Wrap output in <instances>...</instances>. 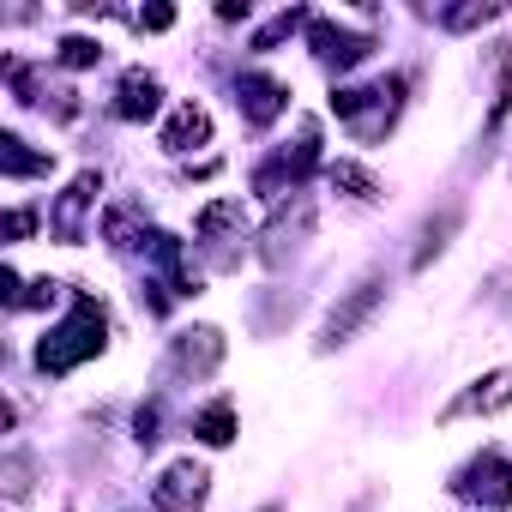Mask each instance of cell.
Here are the masks:
<instances>
[{
  "instance_id": "obj_1",
  "label": "cell",
  "mask_w": 512,
  "mask_h": 512,
  "mask_svg": "<svg viewBox=\"0 0 512 512\" xmlns=\"http://www.w3.org/2000/svg\"><path fill=\"white\" fill-rule=\"evenodd\" d=\"M103 344H109L103 302H97V296H73V314H67V320L37 344V368H43V374H73L79 362L103 356Z\"/></svg>"
},
{
  "instance_id": "obj_2",
  "label": "cell",
  "mask_w": 512,
  "mask_h": 512,
  "mask_svg": "<svg viewBox=\"0 0 512 512\" xmlns=\"http://www.w3.org/2000/svg\"><path fill=\"white\" fill-rule=\"evenodd\" d=\"M386 302V278H362L332 314H326V332H320V350H338V344H350L368 320H374V308Z\"/></svg>"
},
{
  "instance_id": "obj_3",
  "label": "cell",
  "mask_w": 512,
  "mask_h": 512,
  "mask_svg": "<svg viewBox=\"0 0 512 512\" xmlns=\"http://www.w3.org/2000/svg\"><path fill=\"white\" fill-rule=\"evenodd\" d=\"M314 169H320V121H302V127H296V145H290L278 163H266L253 187H260V193H278V187H302Z\"/></svg>"
},
{
  "instance_id": "obj_4",
  "label": "cell",
  "mask_w": 512,
  "mask_h": 512,
  "mask_svg": "<svg viewBox=\"0 0 512 512\" xmlns=\"http://www.w3.org/2000/svg\"><path fill=\"white\" fill-rule=\"evenodd\" d=\"M205 494H211V470L193 464V458H175L151 488L157 512H205Z\"/></svg>"
},
{
  "instance_id": "obj_5",
  "label": "cell",
  "mask_w": 512,
  "mask_h": 512,
  "mask_svg": "<svg viewBox=\"0 0 512 512\" xmlns=\"http://www.w3.org/2000/svg\"><path fill=\"white\" fill-rule=\"evenodd\" d=\"M308 49L320 55V67H332V73H350V67H362V61L374 55V37H362V31H344V25H332V19H308Z\"/></svg>"
},
{
  "instance_id": "obj_6",
  "label": "cell",
  "mask_w": 512,
  "mask_h": 512,
  "mask_svg": "<svg viewBox=\"0 0 512 512\" xmlns=\"http://www.w3.org/2000/svg\"><path fill=\"white\" fill-rule=\"evenodd\" d=\"M97 193H103V175H97V169H85V175H73V181L61 187V199H55V211H49L55 241H85V217H91Z\"/></svg>"
},
{
  "instance_id": "obj_7",
  "label": "cell",
  "mask_w": 512,
  "mask_h": 512,
  "mask_svg": "<svg viewBox=\"0 0 512 512\" xmlns=\"http://www.w3.org/2000/svg\"><path fill=\"white\" fill-rule=\"evenodd\" d=\"M458 494L476 500V506H488V512L512 506V470H506V458H500V452H482V458L458 476Z\"/></svg>"
},
{
  "instance_id": "obj_8",
  "label": "cell",
  "mask_w": 512,
  "mask_h": 512,
  "mask_svg": "<svg viewBox=\"0 0 512 512\" xmlns=\"http://www.w3.org/2000/svg\"><path fill=\"white\" fill-rule=\"evenodd\" d=\"M235 103H241V121L247 127H272L284 109H290V85L266 79V73H241L235 79Z\"/></svg>"
},
{
  "instance_id": "obj_9",
  "label": "cell",
  "mask_w": 512,
  "mask_h": 512,
  "mask_svg": "<svg viewBox=\"0 0 512 512\" xmlns=\"http://www.w3.org/2000/svg\"><path fill=\"white\" fill-rule=\"evenodd\" d=\"M398 109H404V79L392 73V79L368 85V97H362V115L350 121V133H356V139H386V127L398 121Z\"/></svg>"
},
{
  "instance_id": "obj_10",
  "label": "cell",
  "mask_w": 512,
  "mask_h": 512,
  "mask_svg": "<svg viewBox=\"0 0 512 512\" xmlns=\"http://www.w3.org/2000/svg\"><path fill=\"white\" fill-rule=\"evenodd\" d=\"M500 410H512V368H494V374H482L476 386H464V392L452 398L446 422H458V416H500Z\"/></svg>"
},
{
  "instance_id": "obj_11",
  "label": "cell",
  "mask_w": 512,
  "mask_h": 512,
  "mask_svg": "<svg viewBox=\"0 0 512 512\" xmlns=\"http://www.w3.org/2000/svg\"><path fill=\"white\" fill-rule=\"evenodd\" d=\"M157 109H163V85H157V73H145V67L121 73V91H115V115H121V121H151Z\"/></svg>"
},
{
  "instance_id": "obj_12",
  "label": "cell",
  "mask_w": 512,
  "mask_h": 512,
  "mask_svg": "<svg viewBox=\"0 0 512 512\" xmlns=\"http://www.w3.org/2000/svg\"><path fill=\"white\" fill-rule=\"evenodd\" d=\"M169 356H175L181 374H217V362H223V332H217V326H193V332L175 338Z\"/></svg>"
},
{
  "instance_id": "obj_13",
  "label": "cell",
  "mask_w": 512,
  "mask_h": 512,
  "mask_svg": "<svg viewBox=\"0 0 512 512\" xmlns=\"http://www.w3.org/2000/svg\"><path fill=\"white\" fill-rule=\"evenodd\" d=\"M199 145H211V109L205 103H181L163 121V151H199Z\"/></svg>"
},
{
  "instance_id": "obj_14",
  "label": "cell",
  "mask_w": 512,
  "mask_h": 512,
  "mask_svg": "<svg viewBox=\"0 0 512 512\" xmlns=\"http://www.w3.org/2000/svg\"><path fill=\"white\" fill-rule=\"evenodd\" d=\"M49 151H31L19 133H0V175H13V181H25V175H49Z\"/></svg>"
},
{
  "instance_id": "obj_15",
  "label": "cell",
  "mask_w": 512,
  "mask_h": 512,
  "mask_svg": "<svg viewBox=\"0 0 512 512\" xmlns=\"http://www.w3.org/2000/svg\"><path fill=\"white\" fill-rule=\"evenodd\" d=\"M193 229H199L205 241H217V235H241V229H247V205H241V199H217V205L199 211Z\"/></svg>"
},
{
  "instance_id": "obj_16",
  "label": "cell",
  "mask_w": 512,
  "mask_h": 512,
  "mask_svg": "<svg viewBox=\"0 0 512 512\" xmlns=\"http://www.w3.org/2000/svg\"><path fill=\"white\" fill-rule=\"evenodd\" d=\"M139 223H145V205H109V217H103V241H109L115 253H127V247L145 241Z\"/></svg>"
},
{
  "instance_id": "obj_17",
  "label": "cell",
  "mask_w": 512,
  "mask_h": 512,
  "mask_svg": "<svg viewBox=\"0 0 512 512\" xmlns=\"http://www.w3.org/2000/svg\"><path fill=\"white\" fill-rule=\"evenodd\" d=\"M193 434H199L205 446H229V440H235V404H229V398L205 404V410L193 416Z\"/></svg>"
},
{
  "instance_id": "obj_18",
  "label": "cell",
  "mask_w": 512,
  "mask_h": 512,
  "mask_svg": "<svg viewBox=\"0 0 512 512\" xmlns=\"http://www.w3.org/2000/svg\"><path fill=\"white\" fill-rule=\"evenodd\" d=\"M326 181H332V187H338L344 199H356V205L380 199V181H374V175H368L362 163H332V169H326Z\"/></svg>"
},
{
  "instance_id": "obj_19",
  "label": "cell",
  "mask_w": 512,
  "mask_h": 512,
  "mask_svg": "<svg viewBox=\"0 0 512 512\" xmlns=\"http://www.w3.org/2000/svg\"><path fill=\"white\" fill-rule=\"evenodd\" d=\"M151 253H157V266L169 272V284H175L181 296H193V290H199V278L187 272V260H181V241H175V235H151Z\"/></svg>"
},
{
  "instance_id": "obj_20",
  "label": "cell",
  "mask_w": 512,
  "mask_h": 512,
  "mask_svg": "<svg viewBox=\"0 0 512 512\" xmlns=\"http://www.w3.org/2000/svg\"><path fill=\"white\" fill-rule=\"evenodd\" d=\"M488 19H500V0H458V7H440L446 31H482Z\"/></svg>"
},
{
  "instance_id": "obj_21",
  "label": "cell",
  "mask_w": 512,
  "mask_h": 512,
  "mask_svg": "<svg viewBox=\"0 0 512 512\" xmlns=\"http://www.w3.org/2000/svg\"><path fill=\"white\" fill-rule=\"evenodd\" d=\"M494 109H488V127L506 121V103H512V43H494Z\"/></svg>"
},
{
  "instance_id": "obj_22",
  "label": "cell",
  "mask_w": 512,
  "mask_h": 512,
  "mask_svg": "<svg viewBox=\"0 0 512 512\" xmlns=\"http://www.w3.org/2000/svg\"><path fill=\"white\" fill-rule=\"evenodd\" d=\"M55 61H61V67H73V73H85V67H97V61H103V43H97V37H61Z\"/></svg>"
},
{
  "instance_id": "obj_23",
  "label": "cell",
  "mask_w": 512,
  "mask_h": 512,
  "mask_svg": "<svg viewBox=\"0 0 512 512\" xmlns=\"http://www.w3.org/2000/svg\"><path fill=\"white\" fill-rule=\"evenodd\" d=\"M308 19H314V13H296V7H290V13H278V19H272V25H266L260 37H253V49H278L284 37H296V31H308Z\"/></svg>"
},
{
  "instance_id": "obj_24",
  "label": "cell",
  "mask_w": 512,
  "mask_h": 512,
  "mask_svg": "<svg viewBox=\"0 0 512 512\" xmlns=\"http://www.w3.org/2000/svg\"><path fill=\"white\" fill-rule=\"evenodd\" d=\"M362 97H368V85H338V91H332V109H338V121H344V127L362 115Z\"/></svg>"
},
{
  "instance_id": "obj_25",
  "label": "cell",
  "mask_w": 512,
  "mask_h": 512,
  "mask_svg": "<svg viewBox=\"0 0 512 512\" xmlns=\"http://www.w3.org/2000/svg\"><path fill=\"white\" fill-rule=\"evenodd\" d=\"M37 229V211H7V223H0V235H7V241H25Z\"/></svg>"
},
{
  "instance_id": "obj_26",
  "label": "cell",
  "mask_w": 512,
  "mask_h": 512,
  "mask_svg": "<svg viewBox=\"0 0 512 512\" xmlns=\"http://www.w3.org/2000/svg\"><path fill=\"white\" fill-rule=\"evenodd\" d=\"M175 25V7H163V0H157V7H139V31H169Z\"/></svg>"
},
{
  "instance_id": "obj_27",
  "label": "cell",
  "mask_w": 512,
  "mask_h": 512,
  "mask_svg": "<svg viewBox=\"0 0 512 512\" xmlns=\"http://www.w3.org/2000/svg\"><path fill=\"white\" fill-rule=\"evenodd\" d=\"M25 296H31V290H25V284H19V272L7 266V272H0V302H7V308H25Z\"/></svg>"
},
{
  "instance_id": "obj_28",
  "label": "cell",
  "mask_w": 512,
  "mask_h": 512,
  "mask_svg": "<svg viewBox=\"0 0 512 512\" xmlns=\"http://www.w3.org/2000/svg\"><path fill=\"white\" fill-rule=\"evenodd\" d=\"M133 428H139V446H151V440H157V410L145 404V410L133 416Z\"/></svg>"
},
{
  "instance_id": "obj_29",
  "label": "cell",
  "mask_w": 512,
  "mask_h": 512,
  "mask_svg": "<svg viewBox=\"0 0 512 512\" xmlns=\"http://www.w3.org/2000/svg\"><path fill=\"white\" fill-rule=\"evenodd\" d=\"M55 290H61V284H49V278H37V284H31V296H25V308H43V302H55Z\"/></svg>"
},
{
  "instance_id": "obj_30",
  "label": "cell",
  "mask_w": 512,
  "mask_h": 512,
  "mask_svg": "<svg viewBox=\"0 0 512 512\" xmlns=\"http://www.w3.org/2000/svg\"><path fill=\"white\" fill-rule=\"evenodd\" d=\"M217 19H223V25H235V19H247V0H223V7H217Z\"/></svg>"
}]
</instances>
